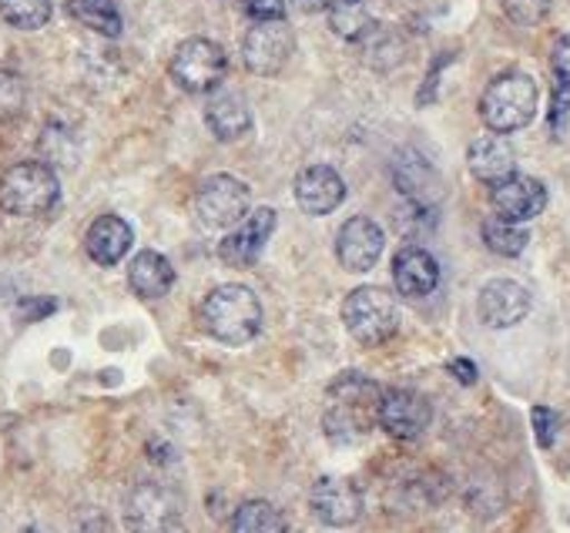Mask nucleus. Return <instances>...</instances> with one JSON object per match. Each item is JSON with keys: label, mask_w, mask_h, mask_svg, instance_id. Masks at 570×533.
Instances as JSON below:
<instances>
[{"label": "nucleus", "mask_w": 570, "mask_h": 533, "mask_svg": "<svg viewBox=\"0 0 570 533\" xmlns=\"http://www.w3.org/2000/svg\"><path fill=\"white\" fill-rule=\"evenodd\" d=\"M380 386L366 376L346 373L330 386V406L323 416V430L333 443H360L370 436L380 416Z\"/></svg>", "instance_id": "nucleus-1"}, {"label": "nucleus", "mask_w": 570, "mask_h": 533, "mask_svg": "<svg viewBox=\"0 0 570 533\" xmlns=\"http://www.w3.org/2000/svg\"><path fill=\"white\" fill-rule=\"evenodd\" d=\"M202 326L212 339L225 346H245L262 329L258 296L245 286H218L202 303Z\"/></svg>", "instance_id": "nucleus-2"}, {"label": "nucleus", "mask_w": 570, "mask_h": 533, "mask_svg": "<svg viewBox=\"0 0 570 533\" xmlns=\"http://www.w3.org/2000/svg\"><path fill=\"white\" fill-rule=\"evenodd\" d=\"M537 115V85L520 71H507L493 78L480 98V118L493 135L520 131Z\"/></svg>", "instance_id": "nucleus-3"}, {"label": "nucleus", "mask_w": 570, "mask_h": 533, "mask_svg": "<svg viewBox=\"0 0 570 533\" xmlns=\"http://www.w3.org/2000/svg\"><path fill=\"white\" fill-rule=\"evenodd\" d=\"M61 198L58 175L41 161H21L0 178V208L18 218H41Z\"/></svg>", "instance_id": "nucleus-4"}, {"label": "nucleus", "mask_w": 570, "mask_h": 533, "mask_svg": "<svg viewBox=\"0 0 570 533\" xmlns=\"http://www.w3.org/2000/svg\"><path fill=\"white\" fill-rule=\"evenodd\" d=\"M343 323L360 346L386 343L400 326V309H396L393 293H386L380 286L353 289L343 303Z\"/></svg>", "instance_id": "nucleus-5"}, {"label": "nucleus", "mask_w": 570, "mask_h": 533, "mask_svg": "<svg viewBox=\"0 0 570 533\" xmlns=\"http://www.w3.org/2000/svg\"><path fill=\"white\" fill-rule=\"evenodd\" d=\"M171 78L188 95H212L225 78V51L208 38H188L171 58Z\"/></svg>", "instance_id": "nucleus-6"}, {"label": "nucleus", "mask_w": 570, "mask_h": 533, "mask_svg": "<svg viewBox=\"0 0 570 533\" xmlns=\"http://www.w3.org/2000/svg\"><path fill=\"white\" fill-rule=\"evenodd\" d=\"M252 205V191L235 175H212L195 195V215L205 228H235Z\"/></svg>", "instance_id": "nucleus-7"}, {"label": "nucleus", "mask_w": 570, "mask_h": 533, "mask_svg": "<svg viewBox=\"0 0 570 533\" xmlns=\"http://www.w3.org/2000/svg\"><path fill=\"white\" fill-rule=\"evenodd\" d=\"M296 51V34L289 28V21H258L248 28L245 41H242V61L252 75L258 78H272L278 75L285 65H289Z\"/></svg>", "instance_id": "nucleus-8"}, {"label": "nucleus", "mask_w": 570, "mask_h": 533, "mask_svg": "<svg viewBox=\"0 0 570 533\" xmlns=\"http://www.w3.org/2000/svg\"><path fill=\"white\" fill-rule=\"evenodd\" d=\"M181 520V500L161 483H138L125 500L131 533H171Z\"/></svg>", "instance_id": "nucleus-9"}, {"label": "nucleus", "mask_w": 570, "mask_h": 533, "mask_svg": "<svg viewBox=\"0 0 570 533\" xmlns=\"http://www.w3.org/2000/svg\"><path fill=\"white\" fill-rule=\"evenodd\" d=\"M430 420H433L430 399L420 396V393H413V389H390V393H383V399H380V416H376V423H380L390 436H396V440H416L420 433H426Z\"/></svg>", "instance_id": "nucleus-10"}, {"label": "nucleus", "mask_w": 570, "mask_h": 533, "mask_svg": "<svg viewBox=\"0 0 570 533\" xmlns=\"http://www.w3.org/2000/svg\"><path fill=\"white\" fill-rule=\"evenodd\" d=\"M383 228L373 218L356 215L336 235V258L346 273H370L383 255Z\"/></svg>", "instance_id": "nucleus-11"}, {"label": "nucleus", "mask_w": 570, "mask_h": 533, "mask_svg": "<svg viewBox=\"0 0 570 533\" xmlns=\"http://www.w3.org/2000/svg\"><path fill=\"white\" fill-rule=\"evenodd\" d=\"M275 231V211L272 208H258L248 218H242L218 245V255L232 269H248V265L258 261L268 235Z\"/></svg>", "instance_id": "nucleus-12"}, {"label": "nucleus", "mask_w": 570, "mask_h": 533, "mask_svg": "<svg viewBox=\"0 0 570 533\" xmlns=\"http://www.w3.org/2000/svg\"><path fill=\"white\" fill-rule=\"evenodd\" d=\"M530 313V293L513 279H493L476 296V316L490 329H510Z\"/></svg>", "instance_id": "nucleus-13"}, {"label": "nucleus", "mask_w": 570, "mask_h": 533, "mask_svg": "<svg viewBox=\"0 0 570 533\" xmlns=\"http://www.w3.org/2000/svg\"><path fill=\"white\" fill-rule=\"evenodd\" d=\"M309 506L326 526H353L363 516V493L346 476H323L309 493Z\"/></svg>", "instance_id": "nucleus-14"}, {"label": "nucleus", "mask_w": 570, "mask_h": 533, "mask_svg": "<svg viewBox=\"0 0 570 533\" xmlns=\"http://www.w3.org/2000/svg\"><path fill=\"white\" fill-rule=\"evenodd\" d=\"M296 201L306 215H330L346 201V181L330 165H309L296 178Z\"/></svg>", "instance_id": "nucleus-15"}, {"label": "nucleus", "mask_w": 570, "mask_h": 533, "mask_svg": "<svg viewBox=\"0 0 570 533\" xmlns=\"http://www.w3.org/2000/svg\"><path fill=\"white\" fill-rule=\"evenodd\" d=\"M490 201H493L497 215H503L510 221H527V218H537L547 208V188L537 178L513 171L510 178L493 185Z\"/></svg>", "instance_id": "nucleus-16"}, {"label": "nucleus", "mask_w": 570, "mask_h": 533, "mask_svg": "<svg viewBox=\"0 0 570 533\" xmlns=\"http://www.w3.org/2000/svg\"><path fill=\"white\" fill-rule=\"evenodd\" d=\"M393 283H396L400 296H410V299L430 296L440 286V265L426 248L406 245L393 258Z\"/></svg>", "instance_id": "nucleus-17"}, {"label": "nucleus", "mask_w": 570, "mask_h": 533, "mask_svg": "<svg viewBox=\"0 0 570 533\" xmlns=\"http://www.w3.org/2000/svg\"><path fill=\"white\" fill-rule=\"evenodd\" d=\"M135 231L125 218L118 215H101L95 218V225L85 235V248L98 265H118L128 251H131Z\"/></svg>", "instance_id": "nucleus-18"}, {"label": "nucleus", "mask_w": 570, "mask_h": 533, "mask_svg": "<svg viewBox=\"0 0 570 533\" xmlns=\"http://www.w3.org/2000/svg\"><path fill=\"white\" fill-rule=\"evenodd\" d=\"M205 121L218 141H238L252 128V108L238 91H215L205 108Z\"/></svg>", "instance_id": "nucleus-19"}, {"label": "nucleus", "mask_w": 570, "mask_h": 533, "mask_svg": "<svg viewBox=\"0 0 570 533\" xmlns=\"http://www.w3.org/2000/svg\"><path fill=\"white\" fill-rule=\"evenodd\" d=\"M466 165H470V171H473L476 181L497 185V181H503V178L513 175V148L500 135H483V138H476L470 145Z\"/></svg>", "instance_id": "nucleus-20"}, {"label": "nucleus", "mask_w": 570, "mask_h": 533, "mask_svg": "<svg viewBox=\"0 0 570 533\" xmlns=\"http://www.w3.org/2000/svg\"><path fill=\"white\" fill-rule=\"evenodd\" d=\"M175 283L171 261L158 251H138L128 265V286L138 299H161Z\"/></svg>", "instance_id": "nucleus-21"}, {"label": "nucleus", "mask_w": 570, "mask_h": 533, "mask_svg": "<svg viewBox=\"0 0 570 533\" xmlns=\"http://www.w3.org/2000/svg\"><path fill=\"white\" fill-rule=\"evenodd\" d=\"M393 178H396V188L403 195H410L413 201H426V198H436L440 191V178L436 171L430 168L426 158H420L416 151H403L393 165Z\"/></svg>", "instance_id": "nucleus-22"}, {"label": "nucleus", "mask_w": 570, "mask_h": 533, "mask_svg": "<svg viewBox=\"0 0 570 533\" xmlns=\"http://www.w3.org/2000/svg\"><path fill=\"white\" fill-rule=\"evenodd\" d=\"M330 28L336 38L356 45L363 38H370L373 31V11L366 0H336V4L330 8Z\"/></svg>", "instance_id": "nucleus-23"}, {"label": "nucleus", "mask_w": 570, "mask_h": 533, "mask_svg": "<svg viewBox=\"0 0 570 533\" xmlns=\"http://www.w3.org/2000/svg\"><path fill=\"white\" fill-rule=\"evenodd\" d=\"M68 18H75L81 28L105 34V38H118L121 34V14L115 8V0H68Z\"/></svg>", "instance_id": "nucleus-24"}, {"label": "nucleus", "mask_w": 570, "mask_h": 533, "mask_svg": "<svg viewBox=\"0 0 570 533\" xmlns=\"http://www.w3.org/2000/svg\"><path fill=\"white\" fill-rule=\"evenodd\" d=\"M228 533H285L282 513L265 500H248L232 513Z\"/></svg>", "instance_id": "nucleus-25"}, {"label": "nucleus", "mask_w": 570, "mask_h": 533, "mask_svg": "<svg viewBox=\"0 0 570 533\" xmlns=\"http://www.w3.org/2000/svg\"><path fill=\"white\" fill-rule=\"evenodd\" d=\"M483 241H487L490 251L513 258V255H520V251L527 248L530 231H527L520 221H510V218H503V215H493V218L483 221Z\"/></svg>", "instance_id": "nucleus-26"}, {"label": "nucleus", "mask_w": 570, "mask_h": 533, "mask_svg": "<svg viewBox=\"0 0 570 533\" xmlns=\"http://www.w3.org/2000/svg\"><path fill=\"white\" fill-rule=\"evenodd\" d=\"M0 18L18 31H38L51 21V0H0Z\"/></svg>", "instance_id": "nucleus-27"}, {"label": "nucleus", "mask_w": 570, "mask_h": 533, "mask_svg": "<svg viewBox=\"0 0 570 533\" xmlns=\"http://www.w3.org/2000/svg\"><path fill=\"white\" fill-rule=\"evenodd\" d=\"M500 4H503V14L520 28L540 24L550 11V0H500Z\"/></svg>", "instance_id": "nucleus-28"}, {"label": "nucleus", "mask_w": 570, "mask_h": 533, "mask_svg": "<svg viewBox=\"0 0 570 533\" xmlns=\"http://www.w3.org/2000/svg\"><path fill=\"white\" fill-rule=\"evenodd\" d=\"M238 11L258 24V21H282L285 18V0H238Z\"/></svg>", "instance_id": "nucleus-29"}, {"label": "nucleus", "mask_w": 570, "mask_h": 533, "mask_svg": "<svg viewBox=\"0 0 570 533\" xmlns=\"http://www.w3.org/2000/svg\"><path fill=\"white\" fill-rule=\"evenodd\" d=\"M21 105H24V85H21L14 75L0 71V118L18 115Z\"/></svg>", "instance_id": "nucleus-30"}, {"label": "nucleus", "mask_w": 570, "mask_h": 533, "mask_svg": "<svg viewBox=\"0 0 570 533\" xmlns=\"http://www.w3.org/2000/svg\"><path fill=\"white\" fill-rule=\"evenodd\" d=\"M550 68H553V78H557V88L570 91V34H563V38L553 45Z\"/></svg>", "instance_id": "nucleus-31"}, {"label": "nucleus", "mask_w": 570, "mask_h": 533, "mask_svg": "<svg viewBox=\"0 0 570 533\" xmlns=\"http://www.w3.org/2000/svg\"><path fill=\"white\" fill-rule=\"evenodd\" d=\"M530 420H533L537 443H540L543 450H547V446H553V440H557V413H553V409H547V406H533Z\"/></svg>", "instance_id": "nucleus-32"}, {"label": "nucleus", "mask_w": 570, "mask_h": 533, "mask_svg": "<svg viewBox=\"0 0 570 533\" xmlns=\"http://www.w3.org/2000/svg\"><path fill=\"white\" fill-rule=\"evenodd\" d=\"M58 309V303L55 299H24L21 303V309H18V316H21V323H35V319H41V316H51Z\"/></svg>", "instance_id": "nucleus-33"}, {"label": "nucleus", "mask_w": 570, "mask_h": 533, "mask_svg": "<svg viewBox=\"0 0 570 533\" xmlns=\"http://www.w3.org/2000/svg\"><path fill=\"white\" fill-rule=\"evenodd\" d=\"M450 373L463 383V386H473L476 383V366L470 359H453L450 363Z\"/></svg>", "instance_id": "nucleus-34"}, {"label": "nucleus", "mask_w": 570, "mask_h": 533, "mask_svg": "<svg viewBox=\"0 0 570 533\" xmlns=\"http://www.w3.org/2000/svg\"><path fill=\"white\" fill-rule=\"evenodd\" d=\"M293 4L306 14H320V11H330L336 0H293Z\"/></svg>", "instance_id": "nucleus-35"}, {"label": "nucleus", "mask_w": 570, "mask_h": 533, "mask_svg": "<svg viewBox=\"0 0 570 533\" xmlns=\"http://www.w3.org/2000/svg\"><path fill=\"white\" fill-rule=\"evenodd\" d=\"M21 533H45V530H38V526H24Z\"/></svg>", "instance_id": "nucleus-36"}]
</instances>
